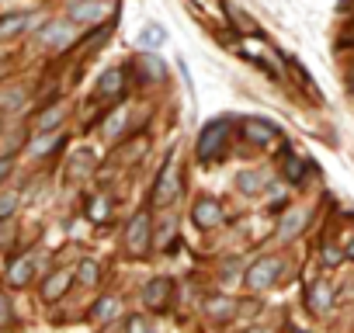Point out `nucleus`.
<instances>
[{
	"mask_svg": "<svg viewBox=\"0 0 354 333\" xmlns=\"http://www.w3.org/2000/svg\"><path fill=\"white\" fill-rule=\"evenodd\" d=\"M32 25H39V15H4V18H0V35L15 39V35H21Z\"/></svg>",
	"mask_w": 354,
	"mask_h": 333,
	"instance_id": "2eb2a0df",
	"label": "nucleus"
},
{
	"mask_svg": "<svg viewBox=\"0 0 354 333\" xmlns=\"http://www.w3.org/2000/svg\"><path fill=\"white\" fill-rule=\"evenodd\" d=\"M0 326H11V298H0Z\"/></svg>",
	"mask_w": 354,
	"mask_h": 333,
	"instance_id": "473e14b6",
	"label": "nucleus"
},
{
	"mask_svg": "<svg viewBox=\"0 0 354 333\" xmlns=\"http://www.w3.org/2000/svg\"><path fill=\"white\" fill-rule=\"evenodd\" d=\"M122 94H125V70L115 66V70L101 73V84H97L94 97H101V101H115V97H122Z\"/></svg>",
	"mask_w": 354,
	"mask_h": 333,
	"instance_id": "6e6552de",
	"label": "nucleus"
},
{
	"mask_svg": "<svg viewBox=\"0 0 354 333\" xmlns=\"http://www.w3.org/2000/svg\"><path fill=\"white\" fill-rule=\"evenodd\" d=\"M351 91H354V70H351Z\"/></svg>",
	"mask_w": 354,
	"mask_h": 333,
	"instance_id": "c9c22d12",
	"label": "nucleus"
},
{
	"mask_svg": "<svg viewBox=\"0 0 354 333\" xmlns=\"http://www.w3.org/2000/svg\"><path fill=\"white\" fill-rule=\"evenodd\" d=\"M205 312H209V319H212V323H230L240 309H236V302H233V298H226V295H212V298L205 302Z\"/></svg>",
	"mask_w": 354,
	"mask_h": 333,
	"instance_id": "4468645a",
	"label": "nucleus"
},
{
	"mask_svg": "<svg viewBox=\"0 0 354 333\" xmlns=\"http://www.w3.org/2000/svg\"><path fill=\"white\" fill-rule=\"evenodd\" d=\"M268 188V174H261V171H240L236 174V191L240 195H261Z\"/></svg>",
	"mask_w": 354,
	"mask_h": 333,
	"instance_id": "6ab92c4d",
	"label": "nucleus"
},
{
	"mask_svg": "<svg viewBox=\"0 0 354 333\" xmlns=\"http://www.w3.org/2000/svg\"><path fill=\"white\" fill-rule=\"evenodd\" d=\"M288 66H292V73H295V77H299V84H302V87H309V91H313V77H309V73H306V70H302V66H299V59H292V56H288Z\"/></svg>",
	"mask_w": 354,
	"mask_h": 333,
	"instance_id": "2f4dec72",
	"label": "nucleus"
},
{
	"mask_svg": "<svg viewBox=\"0 0 354 333\" xmlns=\"http://www.w3.org/2000/svg\"><path fill=\"white\" fill-rule=\"evenodd\" d=\"M122 243H125V250H129L132 257H146V254L153 250L156 233H153V216H149L146 209H139V212L129 219V226H125V233H122Z\"/></svg>",
	"mask_w": 354,
	"mask_h": 333,
	"instance_id": "f03ea898",
	"label": "nucleus"
},
{
	"mask_svg": "<svg viewBox=\"0 0 354 333\" xmlns=\"http://www.w3.org/2000/svg\"><path fill=\"white\" fill-rule=\"evenodd\" d=\"M177 191H181V178H177L174 166H167V171L160 174V181H156V188H153V205H167V202H174Z\"/></svg>",
	"mask_w": 354,
	"mask_h": 333,
	"instance_id": "9d476101",
	"label": "nucleus"
},
{
	"mask_svg": "<svg viewBox=\"0 0 354 333\" xmlns=\"http://www.w3.org/2000/svg\"><path fill=\"white\" fill-rule=\"evenodd\" d=\"M70 281H73V274L66 271V267H59V271H53L46 281H42V302H59L63 295H66V288H70Z\"/></svg>",
	"mask_w": 354,
	"mask_h": 333,
	"instance_id": "9b49d317",
	"label": "nucleus"
},
{
	"mask_svg": "<svg viewBox=\"0 0 354 333\" xmlns=\"http://www.w3.org/2000/svg\"><path fill=\"white\" fill-rule=\"evenodd\" d=\"M170 295H174V281L167 274H156L142 285V302H146L149 312H163L170 305Z\"/></svg>",
	"mask_w": 354,
	"mask_h": 333,
	"instance_id": "20e7f679",
	"label": "nucleus"
},
{
	"mask_svg": "<svg viewBox=\"0 0 354 333\" xmlns=\"http://www.w3.org/2000/svg\"><path fill=\"white\" fill-rule=\"evenodd\" d=\"M139 70L149 77V84H163V80H167V63H163L160 56H153L149 49L139 53Z\"/></svg>",
	"mask_w": 354,
	"mask_h": 333,
	"instance_id": "a211bd4d",
	"label": "nucleus"
},
{
	"mask_svg": "<svg viewBox=\"0 0 354 333\" xmlns=\"http://www.w3.org/2000/svg\"><path fill=\"white\" fill-rule=\"evenodd\" d=\"M167 240H174V222H170V219H167V226L160 229V236H156V243H160V247H167Z\"/></svg>",
	"mask_w": 354,
	"mask_h": 333,
	"instance_id": "72a5a7b5",
	"label": "nucleus"
},
{
	"mask_svg": "<svg viewBox=\"0 0 354 333\" xmlns=\"http://www.w3.org/2000/svg\"><path fill=\"white\" fill-rule=\"evenodd\" d=\"M278 163H281V174H285V181H288V184H299V181L306 178V160H299L288 146H281Z\"/></svg>",
	"mask_w": 354,
	"mask_h": 333,
	"instance_id": "f8f14e48",
	"label": "nucleus"
},
{
	"mask_svg": "<svg viewBox=\"0 0 354 333\" xmlns=\"http://www.w3.org/2000/svg\"><path fill=\"white\" fill-rule=\"evenodd\" d=\"M306 305H309L313 312H326V309L333 305V288H330L326 281H313V288H309V295H306Z\"/></svg>",
	"mask_w": 354,
	"mask_h": 333,
	"instance_id": "f3484780",
	"label": "nucleus"
},
{
	"mask_svg": "<svg viewBox=\"0 0 354 333\" xmlns=\"http://www.w3.org/2000/svg\"><path fill=\"white\" fill-rule=\"evenodd\" d=\"M226 139H230V118L205 122L202 132H198V142H195V160L198 163H216L226 149Z\"/></svg>",
	"mask_w": 354,
	"mask_h": 333,
	"instance_id": "f257e3e1",
	"label": "nucleus"
},
{
	"mask_svg": "<svg viewBox=\"0 0 354 333\" xmlns=\"http://www.w3.org/2000/svg\"><path fill=\"white\" fill-rule=\"evenodd\" d=\"M111 32H115V28H101V32H94V35H91V39L80 46V56H84V59H91V53H97V49H101V46L111 39Z\"/></svg>",
	"mask_w": 354,
	"mask_h": 333,
	"instance_id": "bb28decb",
	"label": "nucleus"
},
{
	"mask_svg": "<svg viewBox=\"0 0 354 333\" xmlns=\"http://www.w3.org/2000/svg\"><path fill=\"white\" fill-rule=\"evenodd\" d=\"M122 330H129V333H146V330H149V319L139 316V312H136V316H125V319H122Z\"/></svg>",
	"mask_w": 354,
	"mask_h": 333,
	"instance_id": "c756f323",
	"label": "nucleus"
},
{
	"mask_svg": "<svg viewBox=\"0 0 354 333\" xmlns=\"http://www.w3.org/2000/svg\"><path fill=\"white\" fill-rule=\"evenodd\" d=\"M243 135H247V142H254V146H268V142L281 139V132H278L271 122H264V118H247V122H243Z\"/></svg>",
	"mask_w": 354,
	"mask_h": 333,
	"instance_id": "1a4fd4ad",
	"label": "nucleus"
},
{
	"mask_svg": "<svg viewBox=\"0 0 354 333\" xmlns=\"http://www.w3.org/2000/svg\"><path fill=\"white\" fill-rule=\"evenodd\" d=\"M278 278H281V260H278V257H261V260L250 264L247 274H243V281H247L250 292H268Z\"/></svg>",
	"mask_w": 354,
	"mask_h": 333,
	"instance_id": "7ed1b4c3",
	"label": "nucleus"
},
{
	"mask_svg": "<svg viewBox=\"0 0 354 333\" xmlns=\"http://www.w3.org/2000/svg\"><path fill=\"white\" fill-rule=\"evenodd\" d=\"M63 132H56V129H49V132H39L32 142H28V153L32 156H49V153H56L59 146H63Z\"/></svg>",
	"mask_w": 354,
	"mask_h": 333,
	"instance_id": "ddd939ff",
	"label": "nucleus"
},
{
	"mask_svg": "<svg viewBox=\"0 0 354 333\" xmlns=\"http://www.w3.org/2000/svg\"><path fill=\"white\" fill-rule=\"evenodd\" d=\"M15 209H18V195L15 191H4V202H0V222H11Z\"/></svg>",
	"mask_w": 354,
	"mask_h": 333,
	"instance_id": "c85d7f7f",
	"label": "nucleus"
},
{
	"mask_svg": "<svg viewBox=\"0 0 354 333\" xmlns=\"http://www.w3.org/2000/svg\"><path fill=\"white\" fill-rule=\"evenodd\" d=\"M163 42H167V28H160V25H153V21L139 32V46H142V49H156V46H163Z\"/></svg>",
	"mask_w": 354,
	"mask_h": 333,
	"instance_id": "393cba45",
	"label": "nucleus"
},
{
	"mask_svg": "<svg viewBox=\"0 0 354 333\" xmlns=\"http://www.w3.org/2000/svg\"><path fill=\"white\" fill-rule=\"evenodd\" d=\"M223 219H226V212H223V205H219L212 195H202V198L195 202V209H192V222L202 226V229H212V226H219Z\"/></svg>",
	"mask_w": 354,
	"mask_h": 333,
	"instance_id": "423d86ee",
	"label": "nucleus"
},
{
	"mask_svg": "<svg viewBox=\"0 0 354 333\" xmlns=\"http://www.w3.org/2000/svg\"><path fill=\"white\" fill-rule=\"evenodd\" d=\"M21 101H25V91H21V87H8V91H4V111H8V115H15V111L21 108Z\"/></svg>",
	"mask_w": 354,
	"mask_h": 333,
	"instance_id": "cd10ccee",
	"label": "nucleus"
},
{
	"mask_svg": "<svg viewBox=\"0 0 354 333\" xmlns=\"http://www.w3.org/2000/svg\"><path fill=\"white\" fill-rule=\"evenodd\" d=\"M73 25H77L73 18H70V21H49V25L42 28V42H46L49 49H56V53L70 49L73 39H77V28H73Z\"/></svg>",
	"mask_w": 354,
	"mask_h": 333,
	"instance_id": "39448f33",
	"label": "nucleus"
},
{
	"mask_svg": "<svg viewBox=\"0 0 354 333\" xmlns=\"http://www.w3.org/2000/svg\"><path fill=\"white\" fill-rule=\"evenodd\" d=\"M77 281H84V285H97V281H101V264L91 260V257H84V260L77 264Z\"/></svg>",
	"mask_w": 354,
	"mask_h": 333,
	"instance_id": "a878e982",
	"label": "nucleus"
},
{
	"mask_svg": "<svg viewBox=\"0 0 354 333\" xmlns=\"http://www.w3.org/2000/svg\"><path fill=\"white\" fill-rule=\"evenodd\" d=\"M118 312H122V302H118L115 295H101V298L91 305V319H94V323H111Z\"/></svg>",
	"mask_w": 354,
	"mask_h": 333,
	"instance_id": "aec40b11",
	"label": "nucleus"
},
{
	"mask_svg": "<svg viewBox=\"0 0 354 333\" xmlns=\"http://www.w3.org/2000/svg\"><path fill=\"white\" fill-rule=\"evenodd\" d=\"M104 15H108V4H101V0H73L70 4V18L77 25H97Z\"/></svg>",
	"mask_w": 354,
	"mask_h": 333,
	"instance_id": "0eeeda50",
	"label": "nucleus"
},
{
	"mask_svg": "<svg viewBox=\"0 0 354 333\" xmlns=\"http://www.w3.org/2000/svg\"><path fill=\"white\" fill-rule=\"evenodd\" d=\"M302 229H306V212L295 209V212H288V216L281 219V226H278V240H295Z\"/></svg>",
	"mask_w": 354,
	"mask_h": 333,
	"instance_id": "412c9836",
	"label": "nucleus"
},
{
	"mask_svg": "<svg viewBox=\"0 0 354 333\" xmlns=\"http://www.w3.org/2000/svg\"><path fill=\"white\" fill-rule=\"evenodd\" d=\"M122 125H125V111H115V118H108V125H104V135L108 139H118Z\"/></svg>",
	"mask_w": 354,
	"mask_h": 333,
	"instance_id": "7c9ffc66",
	"label": "nucleus"
},
{
	"mask_svg": "<svg viewBox=\"0 0 354 333\" xmlns=\"http://www.w3.org/2000/svg\"><path fill=\"white\" fill-rule=\"evenodd\" d=\"M63 118H66V108H63V104H49V108L35 118V129H39V132H49V129H56Z\"/></svg>",
	"mask_w": 354,
	"mask_h": 333,
	"instance_id": "5701e85b",
	"label": "nucleus"
},
{
	"mask_svg": "<svg viewBox=\"0 0 354 333\" xmlns=\"http://www.w3.org/2000/svg\"><path fill=\"white\" fill-rule=\"evenodd\" d=\"M108 216H111V198L108 195H94L91 205H87V219L101 226V222H108Z\"/></svg>",
	"mask_w": 354,
	"mask_h": 333,
	"instance_id": "b1692460",
	"label": "nucleus"
},
{
	"mask_svg": "<svg viewBox=\"0 0 354 333\" xmlns=\"http://www.w3.org/2000/svg\"><path fill=\"white\" fill-rule=\"evenodd\" d=\"M347 260H354V240L347 243Z\"/></svg>",
	"mask_w": 354,
	"mask_h": 333,
	"instance_id": "f704fd0d",
	"label": "nucleus"
},
{
	"mask_svg": "<svg viewBox=\"0 0 354 333\" xmlns=\"http://www.w3.org/2000/svg\"><path fill=\"white\" fill-rule=\"evenodd\" d=\"M32 274H35V264H32L28 257L11 260V264H8V288H25V285L32 281Z\"/></svg>",
	"mask_w": 354,
	"mask_h": 333,
	"instance_id": "dca6fc26",
	"label": "nucleus"
},
{
	"mask_svg": "<svg viewBox=\"0 0 354 333\" xmlns=\"http://www.w3.org/2000/svg\"><path fill=\"white\" fill-rule=\"evenodd\" d=\"M91 171H94V153H91V149L73 153V160H70V181H80V178H87Z\"/></svg>",
	"mask_w": 354,
	"mask_h": 333,
	"instance_id": "4be33fe9",
	"label": "nucleus"
}]
</instances>
